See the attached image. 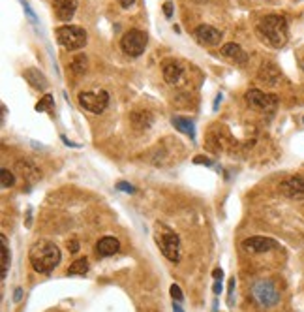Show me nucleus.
Returning <instances> with one entry per match:
<instances>
[{"mask_svg":"<svg viewBox=\"0 0 304 312\" xmlns=\"http://www.w3.org/2000/svg\"><path fill=\"white\" fill-rule=\"evenodd\" d=\"M173 312H184V311H182V307L178 305V301L175 305H173Z\"/></svg>","mask_w":304,"mask_h":312,"instance_id":"nucleus-38","label":"nucleus"},{"mask_svg":"<svg viewBox=\"0 0 304 312\" xmlns=\"http://www.w3.org/2000/svg\"><path fill=\"white\" fill-rule=\"evenodd\" d=\"M21 4H23V8H25L26 15L30 17V21H32V23H36L38 19H36V15H34V11H32V9H30V6H28V2H26V0H21Z\"/></svg>","mask_w":304,"mask_h":312,"instance_id":"nucleus-29","label":"nucleus"},{"mask_svg":"<svg viewBox=\"0 0 304 312\" xmlns=\"http://www.w3.org/2000/svg\"><path fill=\"white\" fill-rule=\"evenodd\" d=\"M23 76H25V79L28 81V85H30V87H34V89H38V91H45V89L49 87L47 77L43 76L38 68H26Z\"/></svg>","mask_w":304,"mask_h":312,"instance_id":"nucleus-16","label":"nucleus"},{"mask_svg":"<svg viewBox=\"0 0 304 312\" xmlns=\"http://www.w3.org/2000/svg\"><path fill=\"white\" fill-rule=\"evenodd\" d=\"M79 105L83 109L90 111L94 115H100L109 105V93L107 91H98V93H79L77 96Z\"/></svg>","mask_w":304,"mask_h":312,"instance_id":"nucleus-7","label":"nucleus"},{"mask_svg":"<svg viewBox=\"0 0 304 312\" xmlns=\"http://www.w3.org/2000/svg\"><path fill=\"white\" fill-rule=\"evenodd\" d=\"M169 292H171V297H173V301H178V303H180V301L184 299V294H182V290H180V288H178L177 284H173V286L169 288Z\"/></svg>","mask_w":304,"mask_h":312,"instance_id":"nucleus-26","label":"nucleus"},{"mask_svg":"<svg viewBox=\"0 0 304 312\" xmlns=\"http://www.w3.org/2000/svg\"><path fill=\"white\" fill-rule=\"evenodd\" d=\"M244 98H246V104L255 111H272L278 105L276 96L265 94L263 91H259V89H250V91L244 94Z\"/></svg>","mask_w":304,"mask_h":312,"instance_id":"nucleus-8","label":"nucleus"},{"mask_svg":"<svg viewBox=\"0 0 304 312\" xmlns=\"http://www.w3.org/2000/svg\"><path fill=\"white\" fill-rule=\"evenodd\" d=\"M68 248H70V252H74V254H76L77 250H79V243H77L76 239H72V241L68 243Z\"/></svg>","mask_w":304,"mask_h":312,"instance_id":"nucleus-31","label":"nucleus"},{"mask_svg":"<svg viewBox=\"0 0 304 312\" xmlns=\"http://www.w3.org/2000/svg\"><path fill=\"white\" fill-rule=\"evenodd\" d=\"M62 141H64V143H66V145H70V147H81V145H77V143H72V141L68 139L66 135H62Z\"/></svg>","mask_w":304,"mask_h":312,"instance_id":"nucleus-37","label":"nucleus"},{"mask_svg":"<svg viewBox=\"0 0 304 312\" xmlns=\"http://www.w3.org/2000/svg\"><path fill=\"white\" fill-rule=\"evenodd\" d=\"M15 171H19L23 177H32V179H38L40 177V169L38 168H34L32 164L28 160H19L15 164Z\"/></svg>","mask_w":304,"mask_h":312,"instance_id":"nucleus-20","label":"nucleus"},{"mask_svg":"<svg viewBox=\"0 0 304 312\" xmlns=\"http://www.w3.org/2000/svg\"><path fill=\"white\" fill-rule=\"evenodd\" d=\"M72 70H74V74H84V70H86V57L84 55H77L76 59L72 60Z\"/></svg>","mask_w":304,"mask_h":312,"instance_id":"nucleus-23","label":"nucleus"},{"mask_svg":"<svg viewBox=\"0 0 304 312\" xmlns=\"http://www.w3.org/2000/svg\"><path fill=\"white\" fill-rule=\"evenodd\" d=\"M13 183H15L13 173L8 168H2V171H0V185H2V188H9V186H13Z\"/></svg>","mask_w":304,"mask_h":312,"instance_id":"nucleus-24","label":"nucleus"},{"mask_svg":"<svg viewBox=\"0 0 304 312\" xmlns=\"http://www.w3.org/2000/svg\"><path fill=\"white\" fill-rule=\"evenodd\" d=\"M51 4L60 21H72V17L76 15L77 0H51Z\"/></svg>","mask_w":304,"mask_h":312,"instance_id":"nucleus-13","label":"nucleus"},{"mask_svg":"<svg viewBox=\"0 0 304 312\" xmlns=\"http://www.w3.org/2000/svg\"><path fill=\"white\" fill-rule=\"evenodd\" d=\"M156 243L167 260L175 263L180 260V239L165 224H156Z\"/></svg>","mask_w":304,"mask_h":312,"instance_id":"nucleus-3","label":"nucleus"},{"mask_svg":"<svg viewBox=\"0 0 304 312\" xmlns=\"http://www.w3.org/2000/svg\"><path fill=\"white\" fill-rule=\"evenodd\" d=\"M147 43H149L147 32L132 28V30L124 32V36L120 38V49L124 51L126 55H130V57H139L147 49Z\"/></svg>","mask_w":304,"mask_h":312,"instance_id":"nucleus-6","label":"nucleus"},{"mask_svg":"<svg viewBox=\"0 0 304 312\" xmlns=\"http://www.w3.org/2000/svg\"><path fill=\"white\" fill-rule=\"evenodd\" d=\"M220 102H222V94H218V96H216V100H214V111L218 109V104Z\"/></svg>","mask_w":304,"mask_h":312,"instance_id":"nucleus-39","label":"nucleus"},{"mask_svg":"<svg viewBox=\"0 0 304 312\" xmlns=\"http://www.w3.org/2000/svg\"><path fill=\"white\" fill-rule=\"evenodd\" d=\"M118 248H120L118 239H115V237H101L98 241V245H96V254L100 258H109V256L118 252Z\"/></svg>","mask_w":304,"mask_h":312,"instance_id":"nucleus-15","label":"nucleus"},{"mask_svg":"<svg viewBox=\"0 0 304 312\" xmlns=\"http://www.w3.org/2000/svg\"><path fill=\"white\" fill-rule=\"evenodd\" d=\"M28 260L36 273H51L55 267H59L62 254L55 243H51L47 239H40L38 243L30 246Z\"/></svg>","mask_w":304,"mask_h":312,"instance_id":"nucleus-1","label":"nucleus"},{"mask_svg":"<svg viewBox=\"0 0 304 312\" xmlns=\"http://www.w3.org/2000/svg\"><path fill=\"white\" fill-rule=\"evenodd\" d=\"M53 107H55V100L51 94H45L42 100L36 104V111H53Z\"/></svg>","mask_w":304,"mask_h":312,"instance_id":"nucleus-25","label":"nucleus"},{"mask_svg":"<svg viewBox=\"0 0 304 312\" xmlns=\"http://www.w3.org/2000/svg\"><path fill=\"white\" fill-rule=\"evenodd\" d=\"M242 248L246 252L252 254H263L269 252V250H274L278 248V243L270 237H250V239H244L242 241Z\"/></svg>","mask_w":304,"mask_h":312,"instance_id":"nucleus-10","label":"nucleus"},{"mask_svg":"<svg viewBox=\"0 0 304 312\" xmlns=\"http://www.w3.org/2000/svg\"><path fill=\"white\" fill-rule=\"evenodd\" d=\"M280 192L291 200H304V177L293 175L280 183Z\"/></svg>","mask_w":304,"mask_h":312,"instance_id":"nucleus-9","label":"nucleus"},{"mask_svg":"<svg viewBox=\"0 0 304 312\" xmlns=\"http://www.w3.org/2000/svg\"><path fill=\"white\" fill-rule=\"evenodd\" d=\"M55 36H57V42L68 51H76L81 49L86 45V32L84 28L76 25H62L55 30Z\"/></svg>","mask_w":304,"mask_h":312,"instance_id":"nucleus-4","label":"nucleus"},{"mask_svg":"<svg viewBox=\"0 0 304 312\" xmlns=\"http://www.w3.org/2000/svg\"><path fill=\"white\" fill-rule=\"evenodd\" d=\"M252 296L255 299V303L263 307V309H270L274 305H278L280 301V292L276 284L269 279H261L257 282H253L252 286Z\"/></svg>","mask_w":304,"mask_h":312,"instance_id":"nucleus-5","label":"nucleus"},{"mask_svg":"<svg viewBox=\"0 0 304 312\" xmlns=\"http://www.w3.org/2000/svg\"><path fill=\"white\" fill-rule=\"evenodd\" d=\"M197 2H199V0H197Z\"/></svg>","mask_w":304,"mask_h":312,"instance_id":"nucleus-41","label":"nucleus"},{"mask_svg":"<svg viewBox=\"0 0 304 312\" xmlns=\"http://www.w3.org/2000/svg\"><path fill=\"white\" fill-rule=\"evenodd\" d=\"M118 4H120L122 8H132L135 4V0H118Z\"/></svg>","mask_w":304,"mask_h":312,"instance_id":"nucleus-32","label":"nucleus"},{"mask_svg":"<svg viewBox=\"0 0 304 312\" xmlns=\"http://www.w3.org/2000/svg\"><path fill=\"white\" fill-rule=\"evenodd\" d=\"M171 122H173V126L177 128V130H180L182 134L190 135L192 139H195V130H194V122H192V120H188V118H184V117H173Z\"/></svg>","mask_w":304,"mask_h":312,"instance_id":"nucleus-19","label":"nucleus"},{"mask_svg":"<svg viewBox=\"0 0 304 312\" xmlns=\"http://www.w3.org/2000/svg\"><path fill=\"white\" fill-rule=\"evenodd\" d=\"M0 241H2V280L6 279L9 269V250H8V239L4 233H0Z\"/></svg>","mask_w":304,"mask_h":312,"instance_id":"nucleus-21","label":"nucleus"},{"mask_svg":"<svg viewBox=\"0 0 304 312\" xmlns=\"http://www.w3.org/2000/svg\"><path fill=\"white\" fill-rule=\"evenodd\" d=\"M212 277H214V280H222V277H224V271H222V269H214Z\"/></svg>","mask_w":304,"mask_h":312,"instance_id":"nucleus-34","label":"nucleus"},{"mask_svg":"<svg viewBox=\"0 0 304 312\" xmlns=\"http://www.w3.org/2000/svg\"><path fill=\"white\" fill-rule=\"evenodd\" d=\"M161 70H163V79L169 85H180L184 81V68L177 60H165Z\"/></svg>","mask_w":304,"mask_h":312,"instance_id":"nucleus-12","label":"nucleus"},{"mask_svg":"<svg viewBox=\"0 0 304 312\" xmlns=\"http://www.w3.org/2000/svg\"><path fill=\"white\" fill-rule=\"evenodd\" d=\"M195 164H205V166H212V162L209 158H194Z\"/></svg>","mask_w":304,"mask_h":312,"instance_id":"nucleus-33","label":"nucleus"},{"mask_svg":"<svg viewBox=\"0 0 304 312\" xmlns=\"http://www.w3.org/2000/svg\"><path fill=\"white\" fill-rule=\"evenodd\" d=\"M194 38L201 43V45H211L212 47V45H218V43L222 42V32L211 25H199V26H195Z\"/></svg>","mask_w":304,"mask_h":312,"instance_id":"nucleus-11","label":"nucleus"},{"mask_svg":"<svg viewBox=\"0 0 304 312\" xmlns=\"http://www.w3.org/2000/svg\"><path fill=\"white\" fill-rule=\"evenodd\" d=\"M88 271V260L86 258H79L68 267V275H84Z\"/></svg>","mask_w":304,"mask_h":312,"instance_id":"nucleus-22","label":"nucleus"},{"mask_svg":"<svg viewBox=\"0 0 304 312\" xmlns=\"http://www.w3.org/2000/svg\"><path fill=\"white\" fill-rule=\"evenodd\" d=\"M303 70H304V60H303Z\"/></svg>","mask_w":304,"mask_h":312,"instance_id":"nucleus-40","label":"nucleus"},{"mask_svg":"<svg viewBox=\"0 0 304 312\" xmlns=\"http://www.w3.org/2000/svg\"><path fill=\"white\" fill-rule=\"evenodd\" d=\"M130 122L134 124L135 130H147V128L152 126L154 117H152L151 111H134L130 115Z\"/></svg>","mask_w":304,"mask_h":312,"instance_id":"nucleus-17","label":"nucleus"},{"mask_svg":"<svg viewBox=\"0 0 304 312\" xmlns=\"http://www.w3.org/2000/svg\"><path fill=\"white\" fill-rule=\"evenodd\" d=\"M117 188H118V190H122V192H128V194H134V192H135V188L130 185V183H118Z\"/></svg>","mask_w":304,"mask_h":312,"instance_id":"nucleus-28","label":"nucleus"},{"mask_svg":"<svg viewBox=\"0 0 304 312\" xmlns=\"http://www.w3.org/2000/svg\"><path fill=\"white\" fill-rule=\"evenodd\" d=\"M21 297H23V290H21V288H17L15 294H13V301H21Z\"/></svg>","mask_w":304,"mask_h":312,"instance_id":"nucleus-35","label":"nucleus"},{"mask_svg":"<svg viewBox=\"0 0 304 312\" xmlns=\"http://www.w3.org/2000/svg\"><path fill=\"white\" fill-rule=\"evenodd\" d=\"M222 55L226 57V59H229V60H233L235 64H246L248 62V53H246L238 43H235V42H229V43H224L222 45Z\"/></svg>","mask_w":304,"mask_h":312,"instance_id":"nucleus-14","label":"nucleus"},{"mask_svg":"<svg viewBox=\"0 0 304 312\" xmlns=\"http://www.w3.org/2000/svg\"><path fill=\"white\" fill-rule=\"evenodd\" d=\"M163 13H165L167 19L173 17V4H171V2H165V4H163Z\"/></svg>","mask_w":304,"mask_h":312,"instance_id":"nucleus-30","label":"nucleus"},{"mask_svg":"<svg viewBox=\"0 0 304 312\" xmlns=\"http://www.w3.org/2000/svg\"><path fill=\"white\" fill-rule=\"evenodd\" d=\"M259 79H261L263 83L270 85V87L278 85V81H280L278 68L274 66V64H263V68L259 70Z\"/></svg>","mask_w":304,"mask_h":312,"instance_id":"nucleus-18","label":"nucleus"},{"mask_svg":"<svg viewBox=\"0 0 304 312\" xmlns=\"http://www.w3.org/2000/svg\"><path fill=\"white\" fill-rule=\"evenodd\" d=\"M257 32L274 49L284 47L289 40V25H287L286 17L276 15V13L263 17L257 25Z\"/></svg>","mask_w":304,"mask_h":312,"instance_id":"nucleus-2","label":"nucleus"},{"mask_svg":"<svg viewBox=\"0 0 304 312\" xmlns=\"http://www.w3.org/2000/svg\"><path fill=\"white\" fill-rule=\"evenodd\" d=\"M222 292V280H216L214 282V294H220Z\"/></svg>","mask_w":304,"mask_h":312,"instance_id":"nucleus-36","label":"nucleus"},{"mask_svg":"<svg viewBox=\"0 0 304 312\" xmlns=\"http://www.w3.org/2000/svg\"><path fill=\"white\" fill-rule=\"evenodd\" d=\"M233 301H235V279L229 280V286H228V305L233 307Z\"/></svg>","mask_w":304,"mask_h":312,"instance_id":"nucleus-27","label":"nucleus"}]
</instances>
